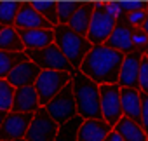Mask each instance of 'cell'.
<instances>
[{"mask_svg": "<svg viewBox=\"0 0 148 141\" xmlns=\"http://www.w3.org/2000/svg\"><path fill=\"white\" fill-rule=\"evenodd\" d=\"M145 52L134 51L127 56H124L122 66H120V73H119V87H127V89H138V75H139V64L141 57Z\"/></svg>", "mask_w": 148, "mask_h": 141, "instance_id": "7c38bea8", "label": "cell"}, {"mask_svg": "<svg viewBox=\"0 0 148 141\" xmlns=\"http://www.w3.org/2000/svg\"><path fill=\"white\" fill-rule=\"evenodd\" d=\"M14 141H26V139H25V138H21V139H14Z\"/></svg>", "mask_w": 148, "mask_h": 141, "instance_id": "8d00e7d4", "label": "cell"}, {"mask_svg": "<svg viewBox=\"0 0 148 141\" xmlns=\"http://www.w3.org/2000/svg\"><path fill=\"white\" fill-rule=\"evenodd\" d=\"M42 70L30 59L19 63L12 72L7 75V82L14 87V89H19V87H28V86H33L37 77L40 75Z\"/></svg>", "mask_w": 148, "mask_h": 141, "instance_id": "4fadbf2b", "label": "cell"}, {"mask_svg": "<svg viewBox=\"0 0 148 141\" xmlns=\"http://www.w3.org/2000/svg\"><path fill=\"white\" fill-rule=\"evenodd\" d=\"M124 54L113 51L106 45H92L84 61L79 66V72L92 80L96 86L117 84Z\"/></svg>", "mask_w": 148, "mask_h": 141, "instance_id": "6da1fadb", "label": "cell"}, {"mask_svg": "<svg viewBox=\"0 0 148 141\" xmlns=\"http://www.w3.org/2000/svg\"><path fill=\"white\" fill-rule=\"evenodd\" d=\"M99 105H101V117L103 120L113 127L120 117V87L117 84H105L99 86Z\"/></svg>", "mask_w": 148, "mask_h": 141, "instance_id": "ba28073f", "label": "cell"}, {"mask_svg": "<svg viewBox=\"0 0 148 141\" xmlns=\"http://www.w3.org/2000/svg\"><path fill=\"white\" fill-rule=\"evenodd\" d=\"M120 110H122V117L131 118L132 122L139 124V120H141V92H139V89L120 87Z\"/></svg>", "mask_w": 148, "mask_h": 141, "instance_id": "2e32d148", "label": "cell"}, {"mask_svg": "<svg viewBox=\"0 0 148 141\" xmlns=\"http://www.w3.org/2000/svg\"><path fill=\"white\" fill-rule=\"evenodd\" d=\"M92 11H94V4H80V7L75 11V14L70 18V21L66 23V26L70 30H73L77 35L86 37L87 35V30H89V23H91Z\"/></svg>", "mask_w": 148, "mask_h": 141, "instance_id": "d6986e66", "label": "cell"}, {"mask_svg": "<svg viewBox=\"0 0 148 141\" xmlns=\"http://www.w3.org/2000/svg\"><path fill=\"white\" fill-rule=\"evenodd\" d=\"M47 115L59 125L70 118H73L77 115V108H75V99H73V91L70 82L44 106Z\"/></svg>", "mask_w": 148, "mask_h": 141, "instance_id": "52a82bcc", "label": "cell"}, {"mask_svg": "<svg viewBox=\"0 0 148 141\" xmlns=\"http://www.w3.org/2000/svg\"><path fill=\"white\" fill-rule=\"evenodd\" d=\"M112 129L105 120H82L77 141H103Z\"/></svg>", "mask_w": 148, "mask_h": 141, "instance_id": "ac0fdd59", "label": "cell"}, {"mask_svg": "<svg viewBox=\"0 0 148 141\" xmlns=\"http://www.w3.org/2000/svg\"><path fill=\"white\" fill-rule=\"evenodd\" d=\"M138 89L143 94H148V57L143 54L139 64V75H138Z\"/></svg>", "mask_w": 148, "mask_h": 141, "instance_id": "83f0119b", "label": "cell"}, {"mask_svg": "<svg viewBox=\"0 0 148 141\" xmlns=\"http://www.w3.org/2000/svg\"><path fill=\"white\" fill-rule=\"evenodd\" d=\"M71 73L68 72H52V70H42L40 75L37 77L33 87L38 96L40 106H45L68 82H70Z\"/></svg>", "mask_w": 148, "mask_h": 141, "instance_id": "277c9868", "label": "cell"}, {"mask_svg": "<svg viewBox=\"0 0 148 141\" xmlns=\"http://www.w3.org/2000/svg\"><path fill=\"white\" fill-rule=\"evenodd\" d=\"M146 12H148V4H146Z\"/></svg>", "mask_w": 148, "mask_h": 141, "instance_id": "74e56055", "label": "cell"}, {"mask_svg": "<svg viewBox=\"0 0 148 141\" xmlns=\"http://www.w3.org/2000/svg\"><path fill=\"white\" fill-rule=\"evenodd\" d=\"M124 18H125V21H127L132 28H141L143 21L148 18V12H146V11H134V12L124 14Z\"/></svg>", "mask_w": 148, "mask_h": 141, "instance_id": "f546056e", "label": "cell"}, {"mask_svg": "<svg viewBox=\"0 0 148 141\" xmlns=\"http://www.w3.org/2000/svg\"><path fill=\"white\" fill-rule=\"evenodd\" d=\"M26 51L25 52H5V51H0V79H7V75L12 72V70L26 61Z\"/></svg>", "mask_w": 148, "mask_h": 141, "instance_id": "7402d4cb", "label": "cell"}, {"mask_svg": "<svg viewBox=\"0 0 148 141\" xmlns=\"http://www.w3.org/2000/svg\"><path fill=\"white\" fill-rule=\"evenodd\" d=\"M38 108H40V103H38V96H37V91H35L33 86L14 89L11 112H16V113H35Z\"/></svg>", "mask_w": 148, "mask_h": 141, "instance_id": "9a60e30c", "label": "cell"}, {"mask_svg": "<svg viewBox=\"0 0 148 141\" xmlns=\"http://www.w3.org/2000/svg\"><path fill=\"white\" fill-rule=\"evenodd\" d=\"M0 51L25 52V45L14 26H2V30H0Z\"/></svg>", "mask_w": 148, "mask_h": 141, "instance_id": "44dd1931", "label": "cell"}, {"mask_svg": "<svg viewBox=\"0 0 148 141\" xmlns=\"http://www.w3.org/2000/svg\"><path fill=\"white\" fill-rule=\"evenodd\" d=\"M26 56L30 61H33L40 70H52V72H68L73 73L75 68H73L68 59L61 54V51L51 44L40 51H26Z\"/></svg>", "mask_w": 148, "mask_h": 141, "instance_id": "8992f818", "label": "cell"}, {"mask_svg": "<svg viewBox=\"0 0 148 141\" xmlns=\"http://www.w3.org/2000/svg\"><path fill=\"white\" fill-rule=\"evenodd\" d=\"M5 112H0V125H2V122H4V118H5Z\"/></svg>", "mask_w": 148, "mask_h": 141, "instance_id": "d590c367", "label": "cell"}, {"mask_svg": "<svg viewBox=\"0 0 148 141\" xmlns=\"http://www.w3.org/2000/svg\"><path fill=\"white\" fill-rule=\"evenodd\" d=\"M12 98H14V87L5 79H0V112H5V113L11 112Z\"/></svg>", "mask_w": 148, "mask_h": 141, "instance_id": "484cf974", "label": "cell"}, {"mask_svg": "<svg viewBox=\"0 0 148 141\" xmlns=\"http://www.w3.org/2000/svg\"><path fill=\"white\" fill-rule=\"evenodd\" d=\"M54 33V45L61 51V54L68 59V63L79 70L80 63L91 51V42L86 37L77 35L73 30H70L66 25H58L52 28Z\"/></svg>", "mask_w": 148, "mask_h": 141, "instance_id": "3957f363", "label": "cell"}, {"mask_svg": "<svg viewBox=\"0 0 148 141\" xmlns=\"http://www.w3.org/2000/svg\"><path fill=\"white\" fill-rule=\"evenodd\" d=\"M113 131L122 138V141H148L141 125L125 117H120V120L113 125Z\"/></svg>", "mask_w": 148, "mask_h": 141, "instance_id": "ffe728a7", "label": "cell"}, {"mask_svg": "<svg viewBox=\"0 0 148 141\" xmlns=\"http://www.w3.org/2000/svg\"><path fill=\"white\" fill-rule=\"evenodd\" d=\"M56 134H58V124L47 115L45 108L40 106L32 117L25 139L26 141H54Z\"/></svg>", "mask_w": 148, "mask_h": 141, "instance_id": "9c48e42d", "label": "cell"}, {"mask_svg": "<svg viewBox=\"0 0 148 141\" xmlns=\"http://www.w3.org/2000/svg\"><path fill=\"white\" fill-rule=\"evenodd\" d=\"M103 7H105V11H106L112 18H115V19H119V18L122 16L120 4H103Z\"/></svg>", "mask_w": 148, "mask_h": 141, "instance_id": "d6a6232c", "label": "cell"}, {"mask_svg": "<svg viewBox=\"0 0 148 141\" xmlns=\"http://www.w3.org/2000/svg\"><path fill=\"white\" fill-rule=\"evenodd\" d=\"M139 125L148 138V94H143V92H141V120H139Z\"/></svg>", "mask_w": 148, "mask_h": 141, "instance_id": "4dcf8cb0", "label": "cell"}, {"mask_svg": "<svg viewBox=\"0 0 148 141\" xmlns=\"http://www.w3.org/2000/svg\"><path fill=\"white\" fill-rule=\"evenodd\" d=\"M79 7H80V4H77V2H59V4H56L58 25H66Z\"/></svg>", "mask_w": 148, "mask_h": 141, "instance_id": "4316f807", "label": "cell"}, {"mask_svg": "<svg viewBox=\"0 0 148 141\" xmlns=\"http://www.w3.org/2000/svg\"><path fill=\"white\" fill-rule=\"evenodd\" d=\"M141 30H143V31H145V35L148 37V18L143 21V25H141Z\"/></svg>", "mask_w": 148, "mask_h": 141, "instance_id": "e575fe53", "label": "cell"}, {"mask_svg": "<svg viewBox=\"0 0 148 141\" xmlns=\"http://www.w3.org/2000/svg\"><path fill=\"white\" fill-rule=\"evenodd\" d=\"M146 54H148V49H146Z\"/></svg>", "mask_w": 148, "mask_h": 141, "instance_id": "f35d334b", "label": "cell"}, {"mask_svg": "<svg viewBox=\"0 0 148 141\" xmlns=\"http://www.w3.org/2000/svg\"><path fill=\"white\" fill-rule=\"evenodd\" d=\"M19 7L18 2H0V26H14Z\"/></svg>", "mask_w": 148, "mask_h": 141, "instance_id": "cb8c5ba5", "label": "cell"}, {"mask_svg": "<svg viewBox=\"0 0 148 141\" xmlns=\"http://www.w3.org/2000/svg\"><path fill=\"white\" fill-rule=\"evenodd\" d=\"M145 54H146V52H145ZM146 57H148V54H146Z\"/></svg>", "mask_w": 148, "mask_h": 141, "instance_id": "ab89813d", "label": "cell"}, {"mask_svg": "<svg viewBox=\"0 0 148 141\" xmlns=\"http://www.w3.org/2000/svg\"><path fill=\"white\" fill-rule=\"evenodd\" d=\"M25 51H40L54 44L52 30H18Z\"/></svg>", "mask_w": 148, "mask_h": 141, "instance_id": "e0dca14e", "label": "cell"}, {"mask_svg": "<svg viewBox=\"0 0 148 141\" xmlns=\"http://www.w3.org/2000/svg\"><path fill=\"white\" fill-rule=\"evenodd\" d=\"M103 141H122V138H120V136H119L113 129H112V131L105 136V139H103Z\"/></svg>", "mask_w": 148, "mask_h": 141, "instance_id": "836d02e7", "label": "cell"}, {"mask_svg": "<svg viewBox=\"0 0 148 141\" xmlns=\"http://www.w3.org/2000/svg\"><path fill=\"white\" fill-rule=\"evenodd\" d=\"M16 30H52V26L32 7V4H21L14 19Z\"/></svg>", "mask_w": 148, "mask_h": 141, "instance_id": "5bb4252c", "label": "cell"}, {"mask_svg": "<svg viewBox=\"0 0 148 141\" xmlns=\"http://www.w3.org/2000/svg\"><path fill=\"white\" fill-rule=\"evenodd\" d=\"M33 113H16L9 112L0 125V141H14L25 138Z\"/></svg>", "mask_w": 148, "mask_h": 141, "instance_id": "30bf717a", "label": "cell"}, {"mask_svg": "<svg viewBox=\"0 0 148 141\" xmlns=\"http://www.w3.org/2000/svg\"><path fill=\"white\" fill-rule=\"evenodd\" d=\"M32 7L54 28L58 26V14H56V4L54 2H37L32 4Z\"/></svg>", "mask_w": 148, "mask_h": 141, "instance_id": "d4e9b609", "label": "cell"}, {"mask_svg": "<svg viewBox=\"0 0 148 141\" xmlns=\"http://www.w3.org/2000/svg\"><path fill=\"white\" fill-rule=\"evenodd\" d=\"M80 124H82V117H79V115H75L73 118L59 124L54 141H77V134H79Z\"/></svg>", "mask_w": 148, "mask_h": 141, "instance_id": "603a6c76", "label": "cell"}, {"mask_svg": "<svg viewBox=\"0 0 148 141\" xmlns=\"http://www.w3.org/2000/svg\"><path fill=\"white\" fill-rule=\"evenodd\" d=\"M131 33H132V26L125 21L124 14L115 21V28L110 35V38L106 40V47L113 49V51H119L120 54L127 56L131 52H134V47H132V42H131Z\"/></svg>", "mask_w": 148, "mask_h": 141, "instance_id": "8fae6325", "label": "cell"}, {"mask_svg": "<svg viewBox=\"0 0 148 141\" xmlns=\"http://www.w3.org/2000/svg\"><path fill=\"white\" fill-rule=\"evenodd\" d=\"M70 86L73 91L77 115L82 117V120H103L99 105V86L82 75L79 70L71 73Z\"/></svg>", "mask_w": 148, "mask_h": 141, "instance_id": "7a4b0ae2", "label": "cell"}, {"mask_svg": "<svg viewBox=\"0 0 148 141\" xmlns=\"http://www.w3.org/2000/svg\"><path fill=\"white\" fill-rule=\"evenodd\" d=\"M122 14L134 12V11H146V4H138V2H129V4H120Z\"/></svg>", "mask_w": 148, "mask_h": 141, "instance_id": "1f68e13d", "label": "cell"}, {"mask_svg": "<svg viewBox=\"0 0 148 141\" xmlns=\"http://www.w3.org/2000/svg\"><path fill=\"white\" fill-rule=\"evenodd\" d=\"M131 42H132L134 51L146 52V49H148V37L145 35V31H143L141 28H132V33H131Z\"/></svg>", "mask_w": 148, "mask_h": 141, "instance_id": "f1b7e54d", "label": "cell"}, {"mask_svg": "<svg viewBox=\"0 0 148 141\" xmlns=\"http://www.w3.org/2000/svg\"><path fill=\"white\" fill-rule=\"evenodd\" d=\"M115 18H112L103 4H94V11L91 16V23H89V30L86 38L91 42V45H105L106 40L110 38L113 28H115Z\"/></svg>", "mask_w": 148, "mask_h": 141, "instance_id": "5b68a950", "label": "cell"}, {"mask_svg": "<svg viewBox=\"0 0 148 141\" xmlns=\"http://www.w3.org/2000/svg\"><path fill=\"white\" fill-rule=\"evenodd\" d=\"M0 30H2V26H0Z\"/></svg>", "mask_w": 148, "mask_h": 141, "instance_id": "60d3db41", "label": "cell"}]
</instances>
